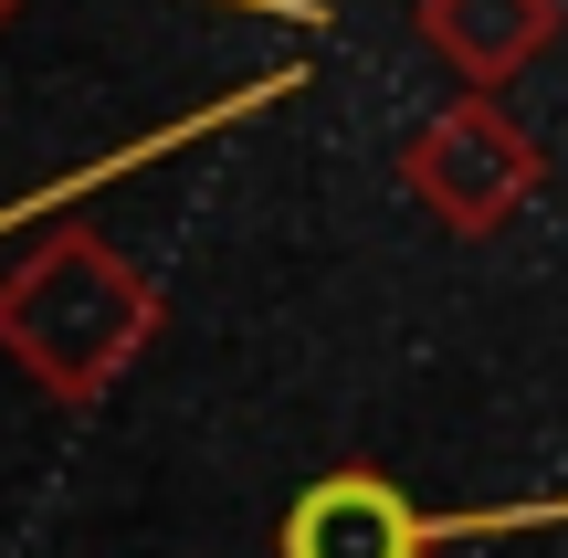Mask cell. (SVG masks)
<instances>
[{"instance_id":"3957f363","label":"cell","mask_w":568,"mask_h":558,"mask_svg":"<svg viewBox=\"0 0 568 558\" xmlns=\"http://www.w3.org/2000/svg\"><path fill=\"white\" fill-rule=\"evenodd\" d=\"M274 558H432V517L379 464H326L274 527Z\"/></svg>"},{"instance_id":"5b68a950","label":"cell","mask_w":568,"mask_h":558,"mask_svg":"<svg viewBox=\"0 0 568 558\" xmlns=\"http://www.w3.org/2000/svg\"><path fill=\"white\" fill-rule=\"evenodd\" d=\"M11 11H21V0H0V21H11Z\"/></svg>"},{"instance_id":"6da1fadb","label":"cell","mask_w":568,"mask_h":558,"mask_svg":"<svg viewBox=\"0 0 568 558\" xmlns=\"http://www.w3.org/2000/svg\"><path fill=\"white\" fill-rule=\"evenodd\" d=\"M148 337H159V285L95 222H53L0 274V358L63 412L105 400L148 358Z\"/></svg>"},{"instance_id":"277c9868","label":"cell","mask_w":568,"mask_h":558,"mask_svg":"<svg viewBox=\"0 0 568 558\" xmlns=\"http://www.w3.org/2000/svg\"><path fill=\"white\" fill-rule=\"evenodd\" d=\"M410 32L443 74H464V95H495L568 32V0H410Z\"/></svg>"},{"instance_id":"7a4b0ae2","label":"cell","mask_w":568,"mask_h":558,"mask_svg":"<svg viewBox=\"0 0 568 558\" xmlns=\"http://www.w3.org/2000/svg\"><path fill=\"white\" fill-rule=\"evenodd\" d=\"M400 190L422 201L432 232H453V243H485V232H506L516 211L548 190V148H537L495 95H453L443 116L410 126V148H400Z\"/></svg>"}]
</instances>
